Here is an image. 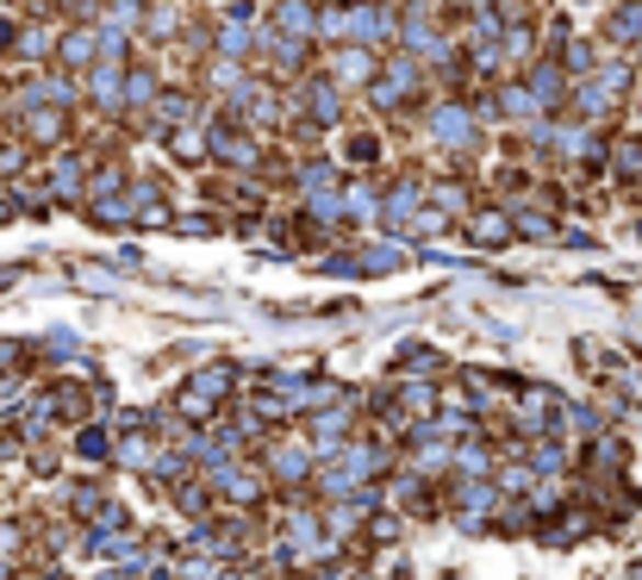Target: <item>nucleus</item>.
<instances>
[]
</instances>
